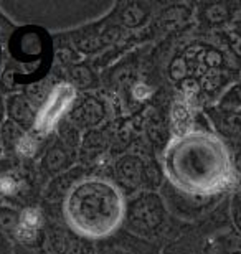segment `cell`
Instances as JSON below:
<instances>
[{
  "label": "cell",
  "instance_id": "obj_7",
  "mask_svg": "<svg viewBox=\"0 0 241 254\" xmlns=\"http://www.w3.org/2000/svg\"><path fill=\"white\" fill-rule=\"evenodd\" d=\"M35 149H37V144H35V140L30 139V137H23V139L18 142V150L22 155H33Z\"/></svg>",
  "mask_w": 241,
  "mask_h": 254
},
{
  "label": "cell",
  "instance_id": "obj_2",
  "mask_svg": "<svg viewBox=\"0 0 241 254\" xmlns=\"http://www.w3.org/2000/svg\"><path fill=\"white\" fill-rule=\"evenodd\" d=\"M71 225L83 235L104 236L117 226L122 215L121 195L101 180H88L71 191L66 201Z\"/></svg>",
  "mask_w": 241,
  "mask_h": 254
},
{
  "label": "cell",
  "instance_id": "obj_10",
  "mask_svg": "<svg viewBox=\"0 0 241 254\" xmlns=\"http://www.w3.org/2000/svg\"><path fill=\"white\" fill-rule=\"evenodd\" d=\"M134 96H136V98H139V99L147 98V96H149V89L146 88V86H137V88L134 89Z\"/></svg>",
  "mask_w": 241,
  "mask_h": 254
},
{
  "label": "cell",
  "instance_id": "obj_8",
  "mask_svg": "<svg viewBox=\"0 0 241 254\" xmlns=\"http://www.w3.org/2000/svg\"><path fill=\"white\" fill-rule=\"evenodd\" d=\"M15 190H17V184H15V180L8 179V177H3V179H0V191L7 193V195H10V193H15Z\"/></svg>",
  "mask_w": 241,
  "mask_h": 254
},
{
  "label": "cell",
  "instance_id": "obj_4",
  "mask_svg": "<svg viewBox=\"0 0 241 254\" xmlns=\"http://www.w3.org/2000/svg\"><path fill=\"white\" fill-rule=\"evenodd\" d=\"M172 116H173V124H175V129L178 130V134H185L188 126H190V111L185 104L178 103L173 106V111H172Z\"/></svg>",
  "mask_w": 241,
  "mask_h": 254
},
{
  "label": "cell",
  "instance_id": "obj_5",
  "mask_svg": "<svg viewBox=\"0 0 241 254\" xmlns=\"http://www.w3.org/2000/svg\"><path fill=\"white\" fill-rule=\"evenodd\" d=\"M223 104H225V108H228L232 111L241 109V83L235 84L233 88L228 91L223 99Z\"/></svg>",
  "mask_w": 241,
  "mask_h": 254
},
{
  "label": "cell",
  "instance_id": "obj_1",
  "mask_svg": "<svg viewBox=\"0 0 241 254\" xmlns=\"http://www.w3.org/2000/svg\"><path fill=\"white\" fill-rule=\"evenodd\" d=\"M167 174L188 191H215L232 175V160L218 140L207 135L185 137L167 154Z\"/></svg>",
  "mask_w": 241,
  "mask_h": 254
},
{
  "label": "cell",
  "instance_id": "obj_3",
  "mask_svg": "<svg viewBox=\"0 0 241 254\" xmlns=\"http://www.w3.org/2000/svg\"><path fill=\"white\" fill-rule=\"evenodd\" d=\"M75 99V89L68 84H61L51 94L50 101L43 108L42 114L37 121V129L40 132H47L56 124V121L61 118V114L68 109L71 101Z\"/></svg>",
  "mask_w": 241,
  "mask_h": 254
},
{
  "label": "cell",
  "instance_id": "obj_9",
  "mask_svg": "<svg viewBox=\"0 0 241 254\" xmlns=\"http://www.w3.org/2000/svg\"><path fill=\"white\" fill-rule=\"evenodd\" d=\"M233 220H235V225L240 230L241 233V195L237 196L235 200V205H233Z\"/></svg>",
  "mask_w": 241,
  "mask_h": 254
},
{
  "label": "cell",
  "instance_id": "obj_11",
  "mask_svg": "<svg viewBox=\"0 0 241 254\" xmlns=\"http://www.w3.org/2000/svg\"><path fill=\"white\" fill-rule=\"evenodd\" d=\"M233 32H235V35L241 40V18L238 20L237 23H235V27H233Z\"/></svg>",
  "mask_w": 241,
  "mask_h": 254
},
{
  "label": "cell",
  "instance_id": "obj_6",
  "mask_svg": "<svg viewBox=\"0 0 241 254\" xmlns=\"http://www.w3.org/2000/svg\"><path fill=\"white\" fill-rule=\"evenodd\" d=\"M40 223H42V216L37 210H27L22 215V221H20V226L27 228V230L32 231H38Z\"/></svg>",
  "mask_w": 241,
  "mask_h": 254
}]
</instances>
